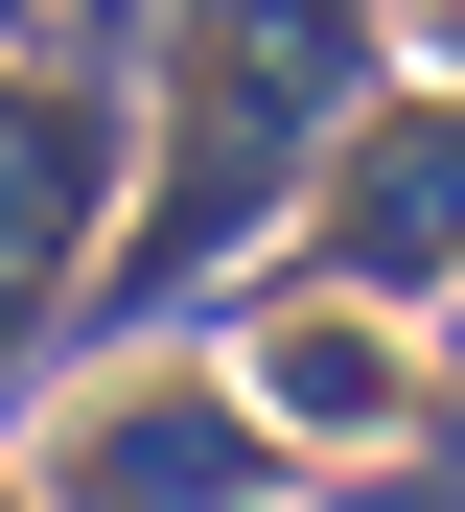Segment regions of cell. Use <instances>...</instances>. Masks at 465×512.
Segmentation results:
<instances>
[{
	"instance_id": "52a82bcc",
	"label": "cell",
	"mask_w": 465,
	"mask_h": 512,
	"mask_svg": "<svg viewBox=\"0 0 465 512\" xmlns=\"http://www.w3.org/2000/svg\"><path fill=\"white\" fill-rule=\"evenodd\" d=\"M117 24H140V0H70V47H117Z\"/></svg>"
},
{
	"instance_id": "ba28073f",
	"label": "cell",
	"mask_w": 465,
	"mask_h": 512,
	"mask_svg": "<svg viewBox=\"0 0 465 512\" xmlns=\"http://www.w3.org/2000/svg\"><path fill=\"white\" fill-rule=\"evenodd\" d=\"M0 24H47V0H0Z\"/></svg>"
},
{
	"instance_id": "3957f363",
	"label": "cell",
	"mask_w": 465,
	"mask_h": 512,
	"mask_svg": "<svg viewBox=\"0 0 465 512\" xmlns=\"http://www.w3.org/2000/svg\"><path fill=\"white\" fill-rule=\"evenodd\" d=\"M140 187V117L117 70H0V396L47 373V326L93 303V233Z\"/></svg>"
},
{
	"instance_id": "8992f818",
	"label": "cell",
	"mask_w": 465,
	"mask_h": 512,
	"mask_svg": "<svg viewBox=\"0 0 465 512\" xmlns=\"http://www.w3.org/2000/svg\"><path fill=\"white\" fill-rule=\"evenodd\" d=\"M396 70H465V0H396Z\"/></svg>"
},
{
	"instance_id": "9c48e42d",
	"label": "cell",
	"mask_w": 465,
	"mask_h": 512,
	"mask_svg": "<svg viewBox=\"0 0 465 512\" xmlns=\"http://www.w3.org/2000/svg\"><path fill=\"white\" fill-rule=\"evenodd\" d=\"M0 512H47V489H0Z\"/></svg>"
},
{
	"instance_id": "7a4b0ae2",
	"label": "cell",
	"mask_w": 465,
	"mask_h": 512,
	"mask_svg": "<svg viewBox=\"0 0 465 512\" xmlns=\"http://www.w3.org/2000/svg\"><path fill=\"white\" fill-rule=\"evenodd\" d=\"M279 419H256V373L233 350H140V373H93L70 419H47V512H279Z\"/></svg>"
},
{
	"instance_id": "277c9868",
	"label": "cell",
	"mask_w": 465,
	"mask_h": 512,
	"mask_svg": "<svg viewBox=\"0 0 465 512\" xmlns=\"http://www.w3.org/2000/svg\"><path fill=\"white\" fill-rule=\"evenodd\" d=\"M303 280H349V303H442L465 280V70L349 94L326 187H303Z\"/></svg>"
},
{
	"instance_id": "5b68a950",
	"label": "cell",
	"mask_w": 465,
	"mask_h": 512,
	"mask_svg": "<svg viewBox=\"0 0 465 512\" xmlns=\"http://www.w3.org/2000/svg\"><path fill=\"white\" fill-rule=\"evenodd\" d=\"M233 373H256V419H279L303 466H372V443L442 419L419 303H349V280H256V303H233Z\"/></svg>"
},
{
	"instance_id": "6da1fadb",
	"label": "cell",
	"mask_w": 465,
	"mask_h": 512,
	"mask_svg": "<svg viewBox=\"0 0 465 512\" xmlns=\"http://www.w3.org/2000/svg\"><path fill=\"white\" fill-rule=\"evenodd\" d=\"M140 47H163V140H140V210L117 256H93V303H210L233 256L326 187V140L372 94V0H140Z\"/></svg>"
}]
</instances>
